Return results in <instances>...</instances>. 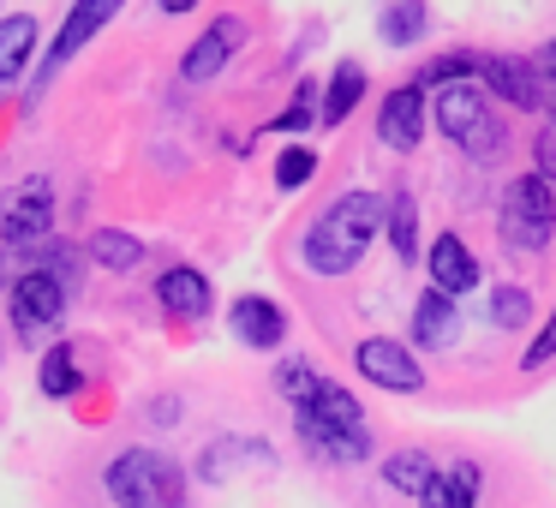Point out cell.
Returning <instances> with one entry per match:
<instances>
[{
	"mask_svg": "<svg viewBox=\"0 0 556 508\" xmlns=\"http://www.w3.org/2000/svg\"><path fill=\"white\" fill-rule=\"evenodd\" d=\"M383 216H389L383 192H365V186L341 192L336 204L305 228L300 264L317 269V276H348V269H359V257L371 252V240L383 233Z\"/></svg>",
	"mask_w": 556,
	"mask_h": 508,
	"instance_id": "6da1fadb",
	"label": "cell"
},
{
	"mask_svg": "<svg viewBox=\"0 0 556 508\" xmlns=\"http://www.w3.org/2000/svg\"><path fill=\"white\" fill-rule=\"evenodd\" d=\"M431 120L448 144H460L472 162H491L503 150V120L491 114V90L479 78H455V85L431 90Z\"/></svg>",
	"mask_w": 556,
	"mask_h": 508,
	"instance_id": "7a4b0ae2",
	"label": "cell"
},
{
	"mask_svg": "<svg viewBox=\"0 0 556 508\" xmlns=\"http://www.w3.org/2000/svg\"><path fill=\"white\" fill-rule=\"evenodd\" d=\"M109 496L121 508H180L186 503V472L162 448H121L102 472Z\"/></svg>",
	"mask_w": 556,
	"mask_h": 508,
	"instance_id": "3957f363",
	"label": "cell"
},
{
	"mask_svg": "<svg viewBox=\"0 0 556 508\" xmlns=\"http://www.w3.org/2000/svg\"><path fill=\"white\" fill-rule=\"evenodd\" d=\"M66 300H73V281L61 269L30 264L18 276H7V323H13L18 341H49L66 317Z\"/></svg>",
	"mask_w": 556,
	"mask_h": 508,
	"instance_id": "277c9868",
	"label": "cell"
},
{
	"mask_svg": "<svg viewBox=\"0 0 556 508\" xmlns=\"http://www.w3.org/2000/svg\"><path fill=\"white\" fill-rule=\"evenodd\" d=\"M496 228H503V245H515V252H544L556 233V186L544 180L539 168L532 174H515L503 192V216H496Z\"/></svg>",
	"mask_w": 556,
	"mask_h": 508,
	"instance_id": "5b68a950",
	"label": "cell"
},
{
	"mask_svg": "<svg viewBox=\"0 0 556 508\" xmlns=\"http://www.w3.org/2000/svg\"><path fill=\"white\" fill-rule=\"evenodd\" d=\"M353 371H359L365 383L389 389V395H419L425 389V371H419V359H413V347L395 335H365L359 347H353Z\"/></svg>",
	"mask_w": 556,
	"mask_h": 508,
	"instance_id": "8992f818",
	"label": "cell"
},
{
	"mask_svg": "<svg viewBox=\"0 0 556 508\" xmlns=\"http://www.w3.org/2000/svg\"><path fill=\"white\" fill-rule=\"evenodd\" d=\"M42 233H54V186L42 174H30L0 198V245H25L42 240Z\"/></svg>",
	"mask_w": 556,
	"mask_h": 508,
	"instance_id": "52a82bcc",
	"label": "cell"
},
{
	"mask_svg": "<svg viewBox=\"0 0 556 508\" xmlns=\"http://www.w3.org/2000/svg\"><path fill=\"white\" fill-rule=\"evenodd\" d=\"M479 85L520 114H539L544 102H551L539 61H520V54H479Z\"/></svg>",
	"mask_w": 556,
	"mask_h": 508,
	"instance_id": "ba28073f",
	"label": "cell"
},
{
	"mask_svg": "<svg viewBox=\"0 0 556 508\" xmlns=\"http://www.w3.org/2000/svg\"><path fill=\"white\" fill-rule=\"evenodd\" d=\"M257 472H276V448L264 436H216V443L198 448V479L204 484L257 479Z\"/></svg>",
	"mask_w": 556,
	"mask_h": 508,
	"instance_id": "9c48e42d",
	"label": "cell"
},
{
	"mask_svg": "<svg viewBox=\"0 0 556 508\" xmlns=\"http://www.w3.org/2000/svg\"><path fill=\"white\" fill-rule=\"evenodd\" d=\"M293 431H300V448L317 455V460L353 467V460L371 455V431H365V424H336V419H324V412H312V407H293Z\"/></svg>",
	"mask_w": 556,
	"mask_h": 508,
	"instance_id": "30bf717a",
	"label": "cell"
},
{
	"mask_svg": "<svg viewBox=\"0 0 556 508\" xmlns=\"http://www.w3.org/2000/svg\"><path fill=\"white\" fill-rule=\"evenodd\" d=\"M425 120H431V90L413 78V85H395L383 97V109H377V138H383L389 150H419V138H425Z\"/></svg>",
	"mask_w": 556,
	"mask_h": 508,
	"instance_id": "8fae6325",
	"label": "cell"
},
{
	"mask_svg": "<svg viewBox=\"0 0 556 508\" xmlns=\"http://www.w3.org/2000/svg\"><path fill=\"white\" fill-rule=\"evenodd\" d=\"M245 37H252V30H245V18H240V13H222L216 25H204V37H198L192 49L180 54V78H186V85H204V78H216L222 66H228L233 54L245 49Z\"/></svg>",
	"mask_w": 556,
	"mask_h": 508,
	"instance_id": "7c38bea8",
	"label": "cell"
},
{
	"mask_svg": "<svg viewBox=\"0 0 556 508\" xmlns=\"http://www.w3.org/2000/svg\"><path fill=\"white\" fill-rule=\"evenodd\" d=\"M121 7H126V0H73V7H66V18H61V30H54V42H49V54H42V78L61 73V66L73 61V54L85 49V42L97 37V30L109 25Z\"/></svg>",
	"mask_w": 556,
	"mask_h": 508,
	"instance_id": "4fadbf2b",
	"label": "cell"
},
{
	"mask_svg": "<svg viewBox=\"0 0 556 508\" xmlns=\"http://www.w3.org/2000/svg\"><path fill=\"white\" fill-rule=\"evenodd\" d=\"M228 329H233V341H240V347L269 353V347H281V341H288V312H281L269 293H240V300L228 305Z\"/></svg>",
	"mask_w": 556,
	"mask_h": 508,
	"instance_id": "5bb4252c",
	"label": "cell"
},
{
	"mask_svg": "<svg viewBox=\"0 0 556 508\" xmlns=\"http://www.w3.org/2000/svg\"><path fill=\"white\" fill-rule=\"evenodd\" d=\"M156 300H162V312L180 317V323H204L210 305H216V293H210L204 269L174 264V269H162V276H156Z\"/></svg>",
	"mask_w": 556,
	"mask_h": 508,
	"instance_id": "9a60e30c",
	"label": "cell"
},
{
	"mask_svg": "<svg viewBox=\"0 0 556 508\" xmlns=\"http://www.w3.org/2000/svg\"><path fill=\"white\" fill-rule=\"evenodd\" d=\"M431 288H443V293H455V300H467L472 288L484 281V269H479V257H472V245L460 240V233H437L431 240Z\"/></svg>",
	"mask_w": 556,
	"mask_h": 508,
	"instance_id": "2e32d148",
	"label": "cell"
},
{
	"mask_svg": "<svg viewBox=\"0 0 556 508\" xmlns=\"http://www.w3.org/2000/svg\"><path fill=\"white\" fill-rule=\"evenodd\" d=\"M42 49V30L30 13H7L0 18V90H13L18 78L30 73V61H37Z\"/></svg>",
	"mask_w": 556,
	"mask_h": 508,
	"instance_id": "e0dca14e",
	"label": "cell"
},
{
	"mask_svg": "<svg viewBox=\"0 0 556 508\" xmlns=\"http://www.w3.org/2000/svg\"><path fill=\"white\" fill-rule=\"evenodd\" d=\"M455 335H460V300L443 288H431L413 305V341H419V347H455Z\"/></svg>",
	"mask_w": 556,
	"mask_h": 508,
	"instance_id": "ac0fdd59",
	"label": "cell"
},
{
	"mask_svg": "<svg viewBox=\"0 0 556 508\" xmlns=\"http://www.w3.org/2000/svg\"><path fill=\"white\" fill-rule=\"evenodd\" d=\"M419 508H479V460H455L448 472H437Z\"/></svg>",
	"mask_w": 556,
	"mask_h": 508,
	"instance_id": "d6986e66",
	"label": "cell"
},
{
	"mask_svg": "<svg viewBox=\"0 0 556 508\" xmlns=\"http://www.w3.org/2000/svg\"><path fill=\"white\" fill-rule=\"evenodd\" d=\"M431 30V13H425V0H389L383 18H377V37L389 42V49H413V42Z\"/></svg>",
	"mask_w": 556,
	"mask_h": 508,
	"instance_id": "ffe728a7",
	"label": "cell"
},
{
	"mask_svg": "<svg viewBox=\"0 0 556 508\" xmlns=\"http://www.w3.org/2000/svg\"><path fill=\"white\" fill-rule=\"evenodd\" d=\"M85 245H90V257H97L102 269H114V276H132V269L144 264V240L126 233V228H97Z\"/></svg>",
	"mask_w": 556,
	"mask_h": 508,
	"instance_id": "44dd1931",
	"label": "cell"
},
{
	"mask_svg": "<svg viewBox=\"0 0 556 508\" xmlns=\"http://www.w3.org/2000/svg\"><path fill=\"white\" fill-rule=\"evenodd\" d=\"M431 479H437V460L425 455V448H395V455L383 460V484L401 496H425Z\"/></svg>",
	"mask_w": 556,
	"mask_h": 508,
	"instance_id": "7402d4cb",
	"label": "cell"
},
{
	"mask_svg": "<svg viewBox=\"0 0 556 508\" xmlns=\"http://www.w3.org/2000/svg\"><path fill=\"white\" fill-rule=\"evenodd\" d=\"M359 97H365V66L341 61L336 73H329V85H324V126H341L353 109H359Z\"/></svg>",
	"mask_w": 556,
	"mask_h": 508,
	"instance_id": "603a6c76",
	"label": "cell"
},
{
	"mask_svg": "<svg viewBox=\"0 0 556 508\" xmlns=\"http://www.w3.org/2000/svg\"><path fill=\"white\" fill-rule=\"evenodd\" d=\"M37 389H42L49 401L78 395V353H73V341H54V347L42 353V365H37Z\"/></svg>",
	"mask_w": 556,
	"mask_h": 508,
	"instance_id": "cb8c5ba5",
	"label": "cell"
},
{
	"mask_svg": "<svg viewBox=\"0 0 556 508\" xmlns=\"http://www.w3.org/2000/svg\"><path fill=\"white\" fill-rule=\"evenodd\" d=\"M383 233H389V245H395L401 264H413V252H419V204H413V192H395V198H389Z\"/></svg>",
	"mask_w": 556,
	"mask_h": 508,
	"instance_id": "d4e9b609",
	"label": "cell"
},
{
	"mask_svg": "<svg viewBox=\"0 0 556 508\" xmlns=\"http://www.w3.org/2000/svg\"><path fill=\"white\" fill-rule=\"evenodd\" d=\"M300 407L324 412V419H336V424H365V407H359V401H353L341 383H329V377H317V383H312V395H305Z\"/></svg>",
	"mask_w": 556,
	"mask_h": 508,
	"instance_id": "484cf974",
	"label": "cell"
},
{
	"mask_svg": "<svg viewBox=\"0 0 556 508\" xmlns=\"http://www.w3.org/2000/svg\"><path fill=\"white\" fill-rule=\"evenodd\" d=\"M527 317H532V293L527 288H515V281H503V288H491V323L496 329H527Z\"/></svg>",
	"mask_w": 556,
	"mask_h": 508,
	"instance_id": "4316f807",
	"label": "cell"
},
{
	"mask_svg": "<svg viewBox=\"0 0 556 508\" xmlns=\"http://www.w3.org/2000/svg\"><path fill=\"white\" fill-rule=\"evenodd\" d=\"M312 174H317V150H312V144L281 150V156H276V192H300Z\"/></svg>",
	"mask_w": 556,
	"mask_h": 508,
	"instance_id": "83f0119b",
	"label": "cell"
},
{
	"mask_svg": "<svg viewBox=\"0 0 556 508\" xmlns=\"http://www.w3.org/2000/svg\"><path fill=\"white\" fill-rule=\"evenodd\" d=\"M293 97H300V102H293L288 114H276V132H305V126H317V120H324V102H317L324 90H317L312 78H305V85L293 90Z\"/></svg>",
	"mask_w": 556,
	"mask_h": 508,
	"instance_id": "f1b7e54d",
	"label": "cell"
},
{
	"mask_svg": "<svg viewBox=\"0 0 556 508\" xmlns=\"http://www.w3.org/2000/svg\"><path fill=\"white\" fill-rule=\"evenodd\" d=\"M455 78H479V54H443V61H431L419 73V85L437 90V85H455Z\"/></svg>",
	"mask_w": 556,
	"mask_h": 508,
	"instance_id": "f546056e",
	"label": "cell"
},
{
	"mask_svg": "<svg viewBox=\"0 0 556 508\" xmlns=\"http://www.w3.org/2000/svg\"><path fill=\"white\" fill-rule=\"evenodd\" d=\"M551 359H556V305H551V317H544V329L532 335V347L520 353V371H544Z\"/></svg>",
	"mask_w": 556,
	"mask_h": 508,
	"instance_id": "4dcf8cb0",
	"label": "cell"
},
{
	"mask_svg": "<svg viewBox=\"0 0 556 508\" xmlns=\"http://www.w3.org/2000/svg\"><path fill=\"white\" fill-rule=\"evenodd\" d=\"M312 383H317V371H312V365H300V359H288V365L276 371V389L293 401V407H300V401L312 395Z\"/></svg>",
	"mask_w": 556,
	"mask_h": 508,
	"instance_id": "1f68e13d",
	"label": "cell"
},
{
	"mask_svg": "<svg viewBox=\"0 0 556 508\" xmlns=\"http://www.w3.org/2000/svg\"><path fill=\"white\" fill-rule=\"evenodd\" d=\"M532 168L556 186V126H544V132H539V144H532Z\"/></svg>",
	"mask_w": 556,
	"mask_h": 508,
	"instance_id": "d6a6232c",
	"label": "cell"
},
{
	"mask_svg": "<svg viewBox=\"0 0 556 508\" xmlns=\"http://www.w3.org/2000/svg\"><path fill=\"white\" fill-rule=\"evenodd\" d=\"M156 7H162V13H192L198 0H156Z\"/></svg>",
	"mask_w": 556,
	"mask_h": 508,
	"instance_id": "836d02e7",
	"label": "cell"
}]
</instances>
